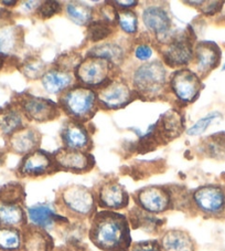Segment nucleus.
<instances>
[{"mask_svg": "<svg viewBox=\"0 0 225 251\" xmlns=\"http://www.w3.org/2000/svg\"><path fill=\"white\" fill-rule=\"evenodd\" d=\"M74 77L68 71L61 69H52L43 75L41 82L43 88L52 94H59L68 90L73 84Z\"/></svg>", "mask_w": 225, "mask_h": 251, "instance_id": "20", "label": "nucleus"}, {"mask_svg": "<svg viewBox=\"0 0 225 251\" xmlns=\"http://www.w3.org/2000/svg\"><path fill=\"white\" fill-rule=\"evenodd\" d=\"M220 118H221V114L219 112H212V113L207 114L206 116H204V118L199 120L191 128L188 129V135H191V136L201 135L202 133H204L206 131V128L209 127L216 119H220Z\"/></svg>", "mask_w": 225, "mask_h": 251, "instance_id": "32", "label": "nucleus"}, {"mask_svg": "<svg viewBox=\"0 0 225 251\" xmlns=\"http://www.w3.org/2000/svg\"><path fill=\"white\" fill-rule=\"evenodd\" d=\"M27 218L32 227L39 229L52 228L56 223L67 222V219L60 217L55 211L47 205H36L28 208Z\"/></svg>", "mask_w": 225, "mask_h": 251, "instance_id": "19", "label": "nucleus"}, {"mask_svg": "<svg viewBox=\"0 0 225 251\" xmlns=\"http://www.w3.org/2000/svg\"><path fill=\"white\" fill-rule=\"evenodd\" d=\"M66 11L68 18L76 25H85L92 23L93 9L88 5L70 2L66 6Z\"/></svg>", "mask_w": 225, "mask_h": 251, "instance_id": "27", "label": "nucleus"}, {"mask_svg": "<svg viewBox=\"0 0 225 251\" xmlns=\"http://www.w3.org/2000/svg\"><path fill=\"white\" fill-rule=\"evenodd\" d=\"M60 11H61V5L58 1H45L41 2V5L38 7L36 15L41 19H47Z\"/></svg>", "mask_w": 225, "mask_h": 251, "instance_id": "34", "label": "nucleus"}, {"mask_svg": "<svg viewBox=\"0 0 225 251\" xmlns=\"http://www.w3.org/2000/svg\"><path fill=\"white\" fill-rule=\"evenodd\" d=\"M134 91L147 98H158L166 90L167 71L160 61H153L138 67L133 73Z\"/></svg>", "mask_w": 225, "mask_h": 251, "instance_id": "3", "label": "nucleus"}, {"mask_svg": "<svg viewBox=\"0 0 225 251\" xmlns=\"http://www.w3.org/2000/svg\"><path fill=\"white\" fill-rule=\"evenodd\" d=\"M136 202L141 210L148 214H161L171 207V195L163 187H146L135 195Z\"/></svg>", "mask_w": 225, "mask_h": 251, "instance_id": "11", "label": "nucleus"}, {"mask_svg": "<svg viewBox=\"0 0 225 251\" xmlns=\"http://www.w3.org/2000/svg\"><path fill=\"white\" fill-rule=\"evenodd\" d=\"M88 57L106 60V61L111 62L114 66V64L123 62L125 58V51L123 47H120L118 43L106 42L104 45H99L90 49L88 53Z\"/></svg>", "mask_w": 225, "mask_h": 251, "instance_id": "25", "label": "nucleus"}, {"mask_svg": "<svg viewBox=\"0 0 225 251\" xmlns=\"http://www.w3.org/2000/svg\"><path fill=\"white\" fill-rule=\"evenodd\" d=\"M98 205L106 210H118L128 206L129 196L117 181H105L97 190Z\"/></svg>", "mask_w": 225, "mask_h": 251, "instance_id": "14", "label": "nucleus"}, {"mask_svg": "<svg viewBox=\"0 0 225 251\" xmlns=\"http://www.w3.org/2000/svg\"><path fill=\"white\" fill-rule=\"evenodd\" d=\"M112 64L106 60L89 57L77 64L75 76L77 81L86 88L90 86H103L110 81V75Z\"/></svg>", "mask_w": 225, "mask_h": 251, "instance_id": "5", "label": "nucleus"}, {"mask_svg": "<svg viewBox=\"0 0 225 251\" xmlns=\"http://www.w3.org/2000/svg\"><path fill=\"white\" fill-rule=\"evenodd\" d=\"M192 201L203 215L219 217L225 211V192L216 185H206L194 190Z\"/></svg>", "mask_w": 225, "mask_h": 251, "instance_id": "7", "label": "nucleus"}, {"mask_svg": "<svg viewBox=\"0 0 225 251\" xmlns=\"http://www.w3.org/2000/svg\"><path fill=\"white\" fill-rule=\"evenodd\" d=\"M112 31H114V25L99 19L97 21H92L89 25L88 38L92 42H98L107 39Z\"/></svg>", "mask_w": 225, "mask_h": 251, "instance_id": "28", "label": "nucleus"}, {"mask_svg": "<svg viewBox=\"0 0 225 251\" xmlns=\"http://www.w3.org/2000/svg\"><path fill=\"white\" fill-rule=\"evenodd\" d=\"M24 127L22 112L19 107H6L0 110V132L6 136L20 131Z\"/></svg>", "mask_w": 225, "mask_h": 251, "instance_id": "22", "label": "nucleus"}, {"mask_svg": "<svg viewBox=\"0 0 225 251\" xmlns=\"http://www.w3.org/2000/svg\"><path fill=\"white\" fill-rule=\"evenodd\" d=\"M59 205L73 217L86 218L94 214L96 198L92 190L84 186L71 185L60 192Z\"/></svg>", "mask_w": 225, "mask_h": 251, "instance_id": "4", "label": "nucleus"}, {"mask_svg": "<svg viewBox=\"0 0 225 251\" xmlns=\"http://www.w3.org/2000/svg\"><path fill=\"white\" fill-rule=\"evenodd\" d=\"M23 73L29 79H38V77L43 76L45 75V68H43V62L39 61L37 59L29 60L28 62L24 63Z\"/></svg>", "mask_w": 225, "mask_h": 251, "instance_id": "33", "label": "nucleus"}, {"mask_svg": "<svg viewBox=\"0 0 225 251\" xmlns=\"http://www.w3.org/2000/svg\"><path fill=\"white\" fill-rule=\"evenodd\" d=\"M129 251H162L158 241H141L132 245Z\"/></svg>", "mask_w": 225, "mask_h": 251, "instance_id": "35", "label": "nucleus"}, {"mask_svg": "<svg viewBox=\"0 0 225 251\" xmlns=\"http://www.w3.org/2000/svg\"><path fill=\"white\" fill-rule=\"evenodd\" d=\"M224 1H202L201 11L206 16H214L221 11Z\"/></svg>", "mask_w": 225, "mask_h": 251, "instance_id": "36", "label": "nucleus"}, {"mask_svg": "<svg viewBox=\"0 0 225 251\" xmlns=\"http://www.w3.org/2000/svg\"><path fill=\"white\" fill-rule=\"evenodd\" d=\"M21 5H22L21 8H22L23 11L29 12L34 9H38V7L41 5V1H23Z\"/></svg>", "mask_w": 225, "mask_h": 251, "instance_id": "38", "label": "nucleus"}, {"mask_svg": "<svg viewBox=\"0 0 225 251\" xmlns=\"http://www.w3.org/2000/svg\"><path fill=\"white\" fill-rule=\"evenodd\" d=\"M153 55V49L148 45H138L135 49V57L136 59L139 60V61H148Z\"/></svg>", "mask_w": 225, "mask_h": 251, "instance_id": "37", "label": "nucleus"}, {"mask_svg": "<svg viewBox=\"0 0 225 251\" xmlns=\"http://www.w3.org/2000/svg\"><path fill=\"white\" fill-rule=\"evenodd\" d=\"M90 239L103 251H129L132 247L131 226L126 216L112 210L94 215Z\"/></svg>", "mask_w": 225, "mask_h": 251, "instance_id": "1", "label": "nucleus"}, {"mask_svg": "<svg viewBox=\"0 0 225 251\" xmlns=\"http://www.w3.org/2000/svg\"><path fill=\"white\" fill-rule=\"evenodd\" d=\"M27 215L20 204H6L0 202V226L19 228L23 226Z\"/></svg>", "mask_w": 225, "mask_h": 251, "instance_id": "23", "label": "nucleus"}, {"mask_svg": "<svg viewBox=\"0 0 225 251\" xmlns=\"http://www.w3.org/2000/svg\"><path fill=\"white\" fill-rule=\"evenodd\" d=\"M196 68L200 76H205L219 66L221 51L213 42H200L196 48Z\"/></svg>", "mask_w": 225, "mask_h": 251, "instance_id": "17", "label": "nucleus"}, {"mask_svg": "<svg viewBox=\"0 0 225 251\" xmlns=\"http://www.w3.org/2000/svg\"><path fill=\"white\" fill-rule=\"evenodd\" d=\"M0 227H1V226H0Z\"/></svg>", "mask_w": 225, "mask_h": 251, "instance_id": "45", "label": "nucleus"}, {"mask_svg": "<svg viewBox=\"0 0 225 251\" xmlns=\"http://www.w3.org/2000/svg\"><path fill=\"white\" fill-rule=\"evenodd\" d=\"M18 107L25 118L36 122H49L60 115L59 106L54 102L28 94L20 98Z\"/></svg>", "mask_w": 225, "mask_h": 251, "instance_id": "10", "label": "nucleus"}, {"mask_svg": "<svg viewBox=\"0 0 225 251\" xmlns=\"http://www.w3.org/2000/svg\"><path fill=\"white\" fill-rule=\"evenodd\" d=\"M170 88L180 102L189 104L198 99L201 92V79L189 69H181L172 73Z\"/></svg>", "mask_w": 225, "mask_h": 251, "instance_id": "8", "label": "nucleus"}, {"mask_svg": "<svg viewBox=\"0 0 225 251\" xmlns=\"http://www.w3.org/2000/svg\"><path fill=\"white\" fill-rule=\"evenodd\" d=\"M117 23L125 33L135 34L138 31V19L134 11L123 10L118 12Z\"/></svg>", "mask_w": 225, "mask_h": 251, "instance_id": "31", "label": "nucleus"}, {"mask_svg": "<svg viewBox=\"0 0 225 251\" xmlns=\"http://www.w3.org/2000/svg\"><path fill=\"white\" fill-rule=\"evenodd\" d=\"M137 93L123 81H111L97 94L98 104L106 110H118L136 99Z\"/></svg>", "mask_w": 225, "mask_h": 251, "instance_id": "9", "label": "nucleus"}, {"mask_svg": "<svg viewBox=\"0 0 225 251\" xmlns=\"http://www.w3.org/2000/svg\"><path fill=\"white\" fill-rule=\"evenodd\" d=\"M223 70H225V64H224V67H223Z\"/></svg>", "mask_w": 225, "mask_h": 251, "instance_id": "44", "label": "nucleus"}, {"mask_svg": "<svg viewBox=\"0 0 225 251\" xmlns=\"http://www.w3.org/2000/svg\"><path fill=\"white\" fill-rule=\"evenodd\" d=\"M142 21L149 31L157 34L159 41L167 40L170 34L171 20L166 9L159 6L147 7L142 12Z\"/></svg>", "mask_w": 225, "mask_h": 251, "instance_id": "15", "label": "nucleus"}, {"mask_svg": "<svg viewBox=\"0 0 225 251\" xmlns=\"http://www.w3.org/2000/svg\"><path fill=\"white\" fill-rule=\"evenodd\" d=\"M114 3L118 5L119 7H122L124 10H129V8H134L138 5L137 1H115Z\"/></svg>", "mask_w": 225, "mask_h": 251, "instance_id": "39", "label": "nucleus"}, {"mask_svg": "<svg viewBox=\"0 0 225 251\" xmlns=\"http://www.w3.org/2000/svg\"><path fill=\"white\" fill-rule=\"evenodd\" d=\"M0 54H2V46H1V39H0ZM3 55V54H2Z\"/></svg>", "mask_w": 225, "mask_h": 251, "instance_id": "42", "label": "nucleus"}, {"mask_svg": "<svg viewBox=\"0 0 225 251\" xmlns=\"http://www.w3.org/2000/svg\"><path fill=\"white\" fill-rule=\"evenodd\" d=\"M1 14H2V12H1V10H0V17H1Z\"/></svg>", "mask_w": 225, "mask_h": 251, "instance_id": "43", "label": "nucleus"}, {"mask_svg": "<svg viewBox=\"0 0 225 251\" xmlns=\"http://www.w3.org/2000/svg\"><path fill=\"white\" fill-rule=\"evenodd\" d=\"M56 168L73 173H85L92 170L95 161L92 155L81 151L64 149L59 150L53 155Z\"/></svg>", "mask_w": 225, "mask_h": 251, "instance_id": "12", "label": "nucleus"}, {"mask_svg": "<svg viewBox=\"0 0 225 251\" xmlns=\"http://www.w3.org/2000/svg\"><path fill=\"white\" fill-rule=\"evenodd\" d=\"M160 52L164 63L169 67L188 66L194 57L192 37L188 32H181L171 40L164 41Z\"/></svg>", "mask_w": 225, "mask_h": 251, "instance_id": "6", "label": "nucleus"}, {"mask_svg": "<svg viewBox=\"0 0 225 251\" xmlns=\"http://www.w3.org/2000/svg\"><path fill=\"white\" fill-rule=\"evenodd\" d=\"M17 1H1V5H5L6 7H14L17 5Z\"/></svg>", "mask_w": 225, "mask_h": 251, "instance_id": "40", "label": "nucleus"}, {"mask_svg": "<svg viewBox=\"0 0 225 251\" xmlns=\"http://www.w3.org/2000/svg\"><path fill=\"white\" fill-rule=\"evenodd\" d=\"M41 134L36 128L23 127L16 132L8 140V147L16 154L27 155L37 151L40 145Z\"/></svg>", "mask_w": 225, "mask_h": 251, "instance_id": "18", "label": "nucleus"}, {"mask_svg": "<svg viewBox=\"0 0 225 251\" xmlns=\"http://www.w3.org/2000/svg\"><path fill=\"white\" fill-rule=\"evenodd\" d=\"M160 247L163 251H196V246L188 232L169 230L161 237Z\"/></svg>", "mask_w": 225, "mask_h": 251, "instance_id": "21", "label": "nucleus"}, {"mask_svg": "<svg viewBox=\"0 0 225 251\" xmlns=\"http://www.w3.org/2000/svg\"><path fill=\"white\" fill-rule=\"evenodd\" d=\"M58 168L54 159L42 151L27 154L20 163L18 173L21 177H40L51 174Z\"/></svg>", "mask_w": 225, "mask_h": 251, "instance_id": "13", "label": "nucleus"}, {"mask_svg": "<svg viewBox=\"0 0 225 251\" xmlns=\"http://www.w3.org/2000/svg\"><path fill=\"white\" fill-rule=\"evenodd\" d=\"M3 157H5V155H3V152L1 150H0V164L3 162Z\"/></svg>", "mask_w": 225, "mask_h": 251, "instance_id": "41", "label": "nucleus"}, {"mask_svg": "<svg viewBox=\"0 0 225 251\" xmlns=\"http://www.w3.org/2000/svg\"><path fill=\"white\" fill-rule=\"evenodd\" d=\"M60 106L74 121L84 122L92 119L96 113L97 95L86 86H72L61 95Z\"/></svg>", "mask_w": 225, "mask_h": 251, "instance_id": "2", "label": "nucleus"}, {"mask_svg": "<svg viewBox=\"0 0 225 251\" xmlns=\"http://www.w3.org/2000/svg\"><path fill=\"white\" fill-rule=\"evenodd\" d=\"M22 247L25 251H50L52 239L42 229L32 227L23 233Z\"/></svg>", "mask_w": 225, "mask_h": 251, "instance_id": "24", "label": "nucleus"}, {"mask_svg": "<svg viewBox=\"0 0 225 251\" xmlns=\"http://www.w3.org/2000/svg\"><path fill=\"white\" fill-rule=\"evenodd\" d=\"M62 142L66 149L84 152L90 149V138L86 128L77 121H68L62 128Z\"/></svg>", "mask_w": 225, "mask_h": 251, "instance_id": "16", "label": "nucleus"}, {"mask_svg": "<svg viewBox=\"0 0 225 251\" xmlns=\"http://www.w3.org/2000/svg\"><path fill=\"white\" fill-rule=\"evenodd\" d=\"M23 246V235L18 228L0 227V250L19 251Z\"/></svg>", "mask_w": 225, "mask_h": 251, "instance_id": "26", "label": "nucleus"}, {"mask_svg": "<svg viewBox=\"0 0 225 251\" xmlns=\"http://www.w3.org/2000/svg\"><path fill=\"white\" fill-rule=\"evenodd\" d=\"M23 198L22 186L19 184H8L0 189V202L19 204Z\"/></svg>", "mask_w": 225, "mask_h": 251, "instance_id": "30", "label": "nucleus"}, {"mask_svg": "<svg viewBox=\"0 0 225 251\" xmlns=\"http://www.w3.org/2000/svg\"><path fill=\"white\" fill-rule=\"evenodd\" d=\"M204 151L210 157L222 158L225 156V134L220 133L207 137L204 141Z\"/></svg>", "mask_w": 225, "mask_h": 251, "instance_id": "29", "label": "nucleus"}]
</instances>
